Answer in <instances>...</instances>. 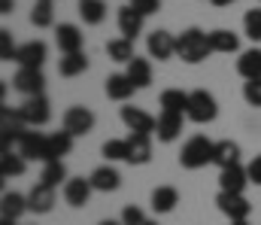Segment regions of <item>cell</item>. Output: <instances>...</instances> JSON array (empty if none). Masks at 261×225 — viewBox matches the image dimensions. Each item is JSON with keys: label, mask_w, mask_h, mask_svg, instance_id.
Segmentation results:
<instances>
[{"label": "cell", "mask_w": 261, "mask_h": 225, "mask_svg": "<svg viewBox=\"0 0 261 225\" xmlns=\"http://www.w3.org/2000/svg\"><path fill=\"white\" fill-rule=\"evenodd\" d=\"M31 24L34 28H52L55 24V0H34Z\"/></svg>", "instance_id": "30"}, {"label": "cell", "mask_w": 261, "mask_h": 225, "mask_svg": "<svg viewBox=\"0 0 261 225\" xmlns=\"http://www.w3.org/2000/svg\"><path fill=\"white\" fill-rule=\"evenodd\" d=\"M61 128L73 137H85V134L94 131V113L88 107H70L61 116Z\"/></svg>", "instance_id": "6"}, {"label": "cell", "mask_w": 261, "mask_h": 225, "mask_svg": "<svg viewBox=\"0 0 261 225\" xmlns=\"http://www.w3.org/2000/svg\"><path fill=\"white\" fill-rule=\"evenodd\" d=\"M243 101L249 107H261V79H246L243 82Z\"/></svg>", "instance_id": "38"}, {"label": "cell", "mask_w": 261, "mask_h": 225, "mask_svg": "<svg viewBox=\"0 0 261 225\" xmlns=\"http://www.w3.org/2000/svg\"><path fill=\"white\" fill-rule=\"evenodd\" d=\"M97 225H122V219H100Z\"/></svg>", "instance_id": "45"}, {"label": "cell", "mask_w": 261, "mask_h": 225, "mask_svg": "<svg viewBox=\"0 0 261 225\" xmlns=\"http://www.w3.org/2000/svg\"><path fill=\"white\" fill-rule=\"evenodd\" d=\"M12 88L21 91L24 97H37L46 88V76H43V70H34V67H18L12 76Z\"/></svg>", "instance_id": "9"}, {"label": "cell", "mask_w": 261, "mask_h": 225, "mask_svg": "<svg viewBox=\"0 0 261 225\" xmlns=\"http://www.w3.org/2000/svg\"><path fill=\"white\" fill-rule=\"evenodd\" d=\"M28 167V158H21L18 152L12 149H0V177L9 180V177H21Z\"/></svg>", "instance_id": "28"}, {"label": "cell", "mask_w": 261, "mask_h": 225, "mask_svg": "<svg viewBox=\"0 0 261 225\" xmlns=\"http://www.w3.org/2000/svg\"><path fill=\"white\" fill-rule=\"evenodd\" d=\"M210 3H213V6H231L234 0H210Z\"/></svg>", "instance_id": "44"}, {"label": "cell", "mask_w": 261, "mask_h": 225, "mask_svg": "<svg viewBox=\"0 0 261 225\" xmlns=\"http://www.w3.org/2000/svg\"><path fill=\"white\" fill-rule=\"evenodd\" d=\"M210 46L219 55H231V52L240 49V37L234 31H228V28H216V31H210Z\"/></svg>", "instance_id": "23"}, {"label": "cell", "mask_w": 261, "mask_h": 225, "mask_svg": "<svg viewBox=\"0 0 261 225\" xmlns=\"http://www.w3.org/2000/svg\"><path fill=\"white\" fill-rule=\"evenodd\" d=\"M143 21H146V15H140L130 3L119 6V31H122L125 40H137L143 34Z\"/></svg>", "instance_id": "20"}, {"label": "cell", "mask_w": 261, "mask_h": 225, "mask_svg": "<svg viewBox=\"0 0 261 225\" xmlns=\"http://www.w3.org/2000/svg\"><path fill=\"white\" fill-rule=\"evenodd\" d=\"M216 116H219V104H216V97H213L206 88L189 91V110H186V119H189V122H195V125H210Z\"/></svg>", "instance_id": "3"}, {"label": "cell", "mask_w": 261, "mask_h": 225, "mask_svg": "<svg viewBox=\"0 0 261 225\" xmlns=\"http://www.w3.org/2000/svg\"><path fill=\"white\" fill-rule=\"evenodd\" d=\"M18 113H21V122H24L28 128H40V125H46V122L52 119V104H49L46 94L24 97V104L18 107Z\"/></svg>", "instance_id": "4"}, {"label": "cell", "mask_w": 261, "mask_h": 225, "mask_svg": "<svg viewBox=\"0 0 261 225\" xmlns=\"http://www.w3.org/2000/svg\"><path fill=\"white\" fill-rule=\"evenodd\" d=\"M182 113H167V110H161V116H158V125H155V137L161 140V143H173L179 134H182Z\"/></svg>", "instance_id": "15"}, {"label": "cell", "mask_w": 261, "mask_h": 225, "mask_svg": "<svg viewBox=\"0 0 261 225\" xmlns=\"http://www.w3.org/2000/svg\"><path fill=\"white\" fill-rule=\"evenodd\" d=\"M146 225H158V222H152V219H149V222H146Z\"/></svg>", "instance_id": "47"}, {"label": "cell", "mask_w": 261, "mask_h": 225, "mask_svg": "<svg viewBox=\"0 0 261 225\" xmlns=\"http://www.w3.org/2000/svg\"><path fill=\"white\" fill-rule=\"evenodd\" d=\"M85 70H88V58H85V52L64 55V58H61V64H58V73L64 76V79H73V76L85 73Z\"/></svg>", "instance_id": "34"}, {"label": "cell", "mask_w": 261, "mask_h": 225, "mask_svg": "<svg viewBox=\"0 0 261 225\" xmlns=\"http://www.w3.org/2000/svg\"><path fill=\"white\" fill-rule=\"evenodd\" d=\"M107 55L119 64H130L137 55H134V40H125V37H116L107 43Z\"/></svg>", "instance_id": "33"}, {"label": "cell", "mask_w": 261, "mask_h": 225, "mask_svg": "<svg viewBox=\"0 0 261 225\" xmlns=\"http://www.w3.org/2000/svg\"><path fill=\"white\" fill-rule=\"evenodd\" d=\"M28 207H31V213H37V216L52 213V207H55V189L46 186V183H37V186L28 192Z\"/></svg>", "instance_id": "17"}, {"label": "cell", "mask_w": 261, "mask_h": 225, "mask_svg": "<svg viewBox=\"0 0 261 225\" xmlns=\"http://www.w3.org/2000/svg\"><path fill=\"white\" fill-rule=\"evenodd\" d=\"M40 183H46V186H52V189H58L61 183H67L64 161H46V164H43V173H40Z\"/></svg>", "instance_id": "35"}, {"label": "cell", "mask_w": 261, "mask_h": 225, "mask_svg": "<svg viewBox=\"0 0 261 225\" xmlns=\"http://www.w3.org/2000/svg\"><path fill=\"white\" fill-rule=\"evenodd\" d=\"M125 73H128V79L137 88H149V85H152V64H149L146 58H134Z\"/></svg>", "instance_id": "32"}, {"label": "cell", "mask_w": 261, "mask_h": 225, "mask_svg": "<svg viewBox=\"0 0 261 225\" xmlns=\"http://www.w3.org/2000/svg\"><path fill=\"white\" fill-rule=\"evenodd\" d=\"M213 152H216V143H213L210 137H203V134H195V137H189V140L182 143V149H179V164H182L186 170H200V167L213 164Z\"/></svg>", "instance_id": "2"}, {"label": "cell", "mask_w": 261, "mask_h": 225, "mask_svg": "<svg viewBox=\"0 0 261 225\" xmlns=\"http://www.w3.org/2000/svg\"><path fill=\"white\" fill-rule=\"evenodd\" d=\"M15 55H18V46L12 43V34L3 28V31H0V58H3V61H15Z\"/></svg>", "instance_id": "39"}, {"label": "cell", "mask_w": 261, "mask_h": 225, "mask_svg": "<svg viewBox=\"0 0 261 225\" xmlns=\"http://www.w3.org/2000/svg\"><path fill=\"white\" fill-rule=\"evenodd\" d=\"M149 204H152V210H155V213H170V210L179 204V192H176L173 186H158V189L152 192Z\"/></svg>", "instance_id": "26"}, {"label": "cell", "mask_w": 261, "mask_h": 225, "mask_svg": "<svg viewBox=\"0 0 261 225\" xmlns=\"http://www.w3.org/2000/svg\"><path fill=\"white\" fill-rule=\"evenodd\" d=\"M18 155L21 158H28V161H43L46 164V152H49V137L46 134H40V131H24L21 137H18Z\"/></svg>", "instance_id": "7"}, {"label": "cell", "mask_w": 261, "mask_h": 225, "mask_svg": "<svg viewBox=\"0 0 261 225\" xmlns=\"http://www.w3.org/2000/svg\"><path fill=\"white\" fill-rule=\"evenodd\" d=\"M28 210H31V207H28V195H18V192H3V198H0V219L18 222Z\"/></svg>", "instance_id": "19"}, {"label": "cell", "mask_w": 261, "mask_h": 225, "mask_svg": "<svg viewBox=\"0 0 261 225\" xmlns=\"http://www.w3.org/2000/svg\"><path fill=\"white\" fill-rule=\"evenodd\" d=\"M128 164H149L152 161V137L149 134H128Z\"/></svg>", "instance_id": "22"}, {"label": "cell", "mask_w": 261, "mask_h": 225, "mask_svg": "<svg viewBox=\"0 0 261 225\" xmlns=\"http://www.w3.org/2000/svg\"><path fill=\"white\" fill-rule=\"evenodd\" d=\"M100 152H103V158L113 164V161H128V140H107L103 146H100Z\"/></svg>", "instance_id": "36"}, {"label": "cell", "mask_w": 261, "mask_h": 225, "mask_svg": "<svg viewBox=\"0 0 261 225\" xmlns=\"http://www.w3.org/2000/svg\"><path fill=\"white\" fill-rule=\"evenodd\" d=\"M21 134H24L21 113L3 104V107H0V149H9L12 143H18Z\"/></svg>", "instance_id": "5"}, {"label": "cell", "mask_w": 261, "mask_h": 225, "mask_svg": "<svg viewBox=\"0 0 261 225\" xmlns=\"http://www.w3.org/2000/svg\"><path fill=\"white\" fill-rule=\"evenodd\" d=\"M73 134H67V131H55V134H49V152H46V161H64V155H70L73 149Z\"/></svg>", "instance_id": "27"}, {"label": "cell", "mask_w": 261, "mask_h": 225, "mask_svg": "<svg viewBox=\"0 0 261 225\" xmlns=\"http://www.w3.org/2000/svg\"><path fill=\"white\" fill-rule=\"evenodd\" d=\"M243 34H246L252 43L261 40V9H249V12L243 15Z\"/></svg>", "instance_id": "37"}, {"label": "cell", "mask_w": 261, "mask_h": 225, "mask_svg": "<svg viewBox=\"0 0 261 225\" xmlns=\"http://www.w3.org/2000/svg\"><path fill=\"white\" fill-rule=\"evenodd\" d=\"M103 91H107V97L110 101H119V104H125L134 97V91H137V85L128 79V73H110L107 76V85H103Z\"/></svg>", "instance_id": "21"}, {"label": "cell", "mask_w": 261, "mask_h": 225, "mask_svg": "<svg viewBox=\"0 0 261 225\" xmlns=\"http://www.w3.org/2000/svg\"><path fill=\"white\" fill-rule=\"evenodd\" d=\"M122 122L130 134H149V137L155 134V125H158V119H152L140 107H122Z\"/></svg>", "instance_id": "11"}, {"label": "cell", "mask_w": 261, "mask_h": 225, "mask_svg": "<svg viewBox=\"0 0 261 225\" xmlns=\"http://www.w3.org/2000/svg\"><path fill=\"white\" fill-rule=\"evenodd\" d=\"M128 3L140 12V15H155V12H161V0H128Z\"/></svg>", "instance_id": "41"}, {"label": "cell", "mask_w": 261, "mask_h": 225, "mask_svg": "<svg viewBox=\"0 0 261 225\" xmlns=\"http://www.w3.org/2000/svg\"><path fill=\"white\" fill-rule=\"evenodd\" d=\"M46 55H49V46H46L43 40H31V43L18 46L15 64H18V67H34V70H43V64H46Z\"/></svg>", "instance_id": "12"}, {"label": "cell", "mask_w": 261, "mask_h": 225, "mask_svg": "<svg viewBox=\"0 0 261 225\" xmlns=\"http://www.w3.org/2000/svg\"><path fill=\"white\" fill-rule=\"evenodd\" d=\"M146 52H149V58L170 61L176 55V37L170 31H152L149 40H146Z\"/></svg>", "instance_id": "10"}, {"label": "cell", "mask_w": 261, "mask_h": 225, "mask_svg": "<svg viewBox=\"0 0 261 225\" xmlns=\"http://www.w3.org/2000/svg\"><path fill=\"white\" fill-rule=\"evenodd\" d=\"M246 173H249V183H255V186H261V155H255V158L249 161Z\"/></svg>", "instance_id": "42"}, {"label": "cell", "mask_w": 261, "mask_h": 225, "mask_svg": "<svg viewBox=\"0 0 261 225\" xmlns=\"http://www.w3.org/2000/svg\"><path fill=\"white\" fill-rule=\"evenodd\" d=\"M237 73L243 79H261V49H246L237 58Z\"/></svg>", "instance_id": "29"}, {"label": "cell", "mask_w": 261, "mask_h": 225, "mask_svg": "<svg viewBox=\"0 0 261 225\" xmlns=\"http://www.w3.org/2000/svg\"><path fill=\"white\" fill-rule=\"evenodd\" d=\"M161 110H167V113H182V116H186V110H189V91H182V88H167V91H161Z\"/></svg>", "instance_id": "31"}, {"label": "cell", "mask_w": 261, "mask_h": 225, "mask_svg": "<svg viewBox=\"0 0 261 225\" xmlns=\"http://www.w3.org/2000/svg\"><path fill=\"white\" fill-rule=\"evenodd\" d=\"M91 180H85V177H73V180H67L64 189H61V195H64V201L70 207H85L88 204V198H91Z\"/></svg>", "instance_id": "14"}, {"label": "cell", "mask_w": 261, "mask_h": 225, "mask_svg": "<svg viewBox=\"0 0 261 225\" xmlns=\"http://www.w3.org/2000/svg\"><path fill=\"white\" fill-rule=\"evenodd\" d=\"M0 12L9 15V12H12V0H0Z\"/></svg>", "instance_id": "43"}, {"label": "cell", "mask_w": 261, "mask_h": 225, "mask_svg": "<svg viewBox=\"0 0 261 225\" xmlns=\"http://www.w3.org/2000/svg\"><path fill=\"white\" fill-rule=\"evenodd\" d=\"M246 183H249V173H246V167H243V164H234V167L219 170V192H234V195H243Z\"/></svg>", "instance_id": "16"}, {"label": "cell", "mask_w": 261, "mask_h": 225, "mask_svg": "<svg viewBox=\"0 0 261 225\" xmlns=\"http://www.w3.org/2000/svg\"><path fill=\"white\" fill-rule=\"evenodd\" d=\"M210 55H213L210 34H203L200 28H189L176 37V58H182L186 64H200Z\"/></svg>", "instance_id": "1"}, {"label": "cell", "mask_w": 261, "mask_h": 225, "mask_svg": "<svg viewBox=\"0 0 261 225\" xmlns=\"http://www.w3.org/2000/svg\"><path fill=\"white\" fill-rule=\"evenodd\" d=\"M76 9H79V18H82L85 24H103L107 15H110L107 0H79Z\"/></svg>", "instance_id": "24"}, {"label": "cell", "mask_w": 261, "mask_h": 225, "mask_svg": "<svg viewBox=\"0 0 261 225\" xmlns=\"http://www.w3.org/2000/svg\"><path fill=\"white\" fill-rule=\"evenodd\" d=\"M216 207H219L231 222L249 219V213H252V204L246 201V195H234V192H219V195H216Z\"/></svg>", "instance_id": "8"}, {"label": "cell", "mask_w": 261, "mask_h": 225, "mask_svg": "<svg viewBox=\"0 0 261 225\" xmlns=\"http://www.w3.org/2000/svg\"><path fill=\"white\" fill-rule=\"evenodd\" d=\"M88 180H91V189H94V192H116V189L122 186V173H119L113 164H100V167H94Z\"/></svg>", "instance_id": "18"}, {"label": "cell", "mask_w": 261, "mask_h": 225, "mask_svg": "<svg viewBox=\"0 0 261 225\" xmlns=\"http://www.w3.org/2000/svg\"><path fill=\"white\" fill-rule=\"evenodd\" d=\"M149 219H146V213L137 207V204H128L125 210H122V225H146Z\"/></svg>", "instance_id": "40"}, {"label": "cell", "mask_w": 261, "mask_h": 225, "mask_svg": "<svg viewBox=\"0 0 261 225\" xmlns=\"http://www.w3.org/2000/svg\"><path fill=\"white\" fill-rule=\"evenodd\" d=\"M55 43H58V49H61V55H73V52H82V43H85V37H82V31H79V24H58L55 28Z\"/></svg>", "instance_id": "13"}, {"label": "cell", "mask_w": 261, "mask_h": 225, "mask_svg": "<svg viewBox=\"0 0 261 225\" xmlns=\"http://www.w3.org/2000/svg\"><path fill=\"white\" fill-rule=\"evenodd\" d=\"M213 164H216L219 170L240 164V143H234V140H219V143H216V152H213Z\"/></svg>", "instance_id": "25"}, {"label": "cell", "mask_w": 261, "mask_h": 225, "mask_svg": "<svg viewBox=\"0 0 261 225\" xmlns=\"http://www.w3.org/2000/svg\"><path fill=\"white\" fill-rule=\"evenodd\" d=\"M231 225H252L249 219H240V222H231Z\"/></svg>", "instance_id": "46"}]
</instances>
